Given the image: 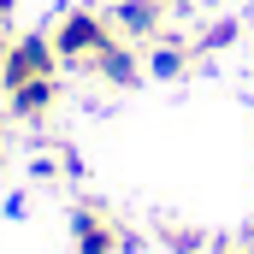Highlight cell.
<instances>
[{"instance_id":"obj_5","label":"cell","mask_w":254,"mask_h":254,"mask_svg":"<svg viewBox=\"0 0 254 254\" xmlns=\"http://www.w3.org/2000/svg\"><path fill=\"white\" fill-rule=\"evenodd\" d=\"M60 95H65L60 77H30V83L6 89L0 101H6V119H18V125H48L54 107H60Z\"/></svg>"},{"instance_id":"obj_7","label":"cell","mask_w":254,"mask_h":254,"mask_svg":"<svg viewBox=\"0 0 254 254\" xmlns=\"http://www.w3.org/2000/svg\"><path fill=\"white\" fill-rule=\"evenodd\" d=\"M142 65H148V77L178 83V77H190V65H195V42H154Z\"/></svg>"},{"instance_id":"obj_11","label":"cell","mask_w":254,"mask_h":254,"mask_svg":"<svg viewBox=\"0 0 254 254\" xmlns=\"http://www.w3.org/2000/svg\"><path fill=\"white\" fill-rule=\"evenodd\" d=\"M6 12H12V0H0V18H6Z\"/></svg>"},{"instance_id":"obj_8","label":"cell","mask_w":254,"mask_h":254,"mask_svg":"<svg viewBox=\"0 0 254 254\" xmlns=\"http://www.w3.org/2000/svg\"><path fill=\"white\" fill-rule=\"evenodd\" d=\"M160 243H166L172 254H201V249H213L195 225H160Z\"/></svg>"},{"instance_id":"obj_1","label":"cell","mask_w":254,"mask_h":254,"mask_svg":"<svg viewBox=\"0 0 254 254\" xmlns=\"http://www.w3.org/2000/svg\"><path fill=\"white\" fill-rule=\"evenodd\" d=\"M48 36H54V54H60L65 71H89L95 54H107V48L119 42L113 18H107L101 6H71V12H60V18L48 24Z\"/></svg>"},{"instance_id":"obj_9","label":"cell","mask_w":254,"mask_h":254,"mask_svg":"<svg viewBox=\"0 0 254 254\" xmlns=\"http://www.w3.org/2000/svg\"><path fill=\"white\" fill-rule=\"evenodd\" d=\"M6 54H12V30L0 24V60H6Z\"/></svg>"},{"instance_id":"obj_12","label":"cell","mask_w":254,"mask_h":254,"mask_svg":"<svg viewBox=\"0 0 254 254\" xmlns=\"http://www.w3.org/2000/svg\"><path fill=\"white\" fill-rule=\"evenodd\" d=\"M0 166H6V142H0Z\"/></svg>"},{"instance_id":"obj_4","label":"cell","mask_w":254,"mask_h":254,"mask_svg":"<svg viewBox=\"0 0 254 254\" xmlns=\"http://www.w3.org/2000/svg\"><path fill=\"white\" fill-rule=\"evenodd\" d=\"M71 249L77 254H125V231H119V219L107 213V207H77L71 213Z\"/></svg>"},{"instance_id":"obj_10","label":"cell","mask_w":254,"mask_h":254,"mask_svg":"<svg viewBox=\"0 0 254 254\" xmlns=\"http://www.w3.org/2000/svg\"><path fill=\"white\" fill-rule=\"evenodd\" d=\"M213 254H249V249H237V243H213Z\"/></svg>"},{"instance_id":"obj_6","label":"cell","mask_w":254,"mask_h":254,"mask_svg":"<svg viewBox=\"0 0 254 254\" xmlns=\"http://www.w3.org/2000/svg\"><path fill=\"white\" fill-rule=\"evenodd\" d=\"M142 71H148V65H142V48L125 42V36H119L107 54H95V60H89V77H101L107 89H136V77H142Z\"/></svg>"},{"instance_id":"obj_2","label":"cell","mask_w":254,"mask_h":254,"mask_svg":"<svg viewBox=\"0 0 254 254\" xmlns=\"http://www.w3.org/2000/svg\"><path fill=\"white\" fill-rule=\"evenodd\" d=\"M65 65L54 54V36L48 30H24V36H12V54L0 60V95L6 89H18V83H30V77H60Z\"/></svg>"},{"instance_id":"obj_3","label":"cell","mask_w":254,"mask_h":254,"mask_svg":"<svg viewBox=\"0 0 254 254\" xmlns=\"http://www.w3.org/2000/svg\"><path fill=\"white\" fill-rule=\"evenodd\" d=\"M107 18H113V30L136 42V48H154L160 36H166V18H172V6L166 0H113L107 6Z\"/></svg>"}]
</instances>
